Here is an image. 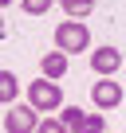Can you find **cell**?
<instances>
[{
  "label": "cell",
  "instance_id": "6da1fadb",
  "mask_svg": "<svg viewBox=\"0 0 126 133\" xmlns=\"http://www.w3.org/2000/svg\"><path fill=\"white\" fill-rule=\"evenodd\" d=\"M28 106H32L36 114H51V110H59V106H63V90H59V82H51V78H32V86H28Z\"/></svg>",
  "mask_w": 126,
  "mask_h": 133
},
{
  "label": "cell",
  "instance_id": "7a4b0ae2",
  "mask_svg": "<svg viewBox=\"0 0 126 133\" xmlns=\"http://www.w3.org/2000/svg\"><path fill=\"white\" fill-rule=\"evenodd\" d=\"M55 47L67 51V55L87 51V47H91V31H87V24H83V20H63V24L55 28Z\"/></svg>",
  "mask_w": 126,
  "mask_h": 133
},
{
  "label": "cell",
  "instance_id": "3957f363",
  "mask_svg": "<svg viewBox=\"0 0 126 133\" xmlns=\"http://www.w3.org/2000/svg\"><path fill=\"white\" fill-rule=\"evenodd\" d=\"M4 129L8 133H36L39 129V117H36L32 106H12L8 117H4Z\"/></svg>",
  "mask_w": 126,
  "mask_h": 133
},
{
  "label": "cell",
  "instance_id": "277c9868",
  "mask_svg": "<svg viewBox=\"0 0 126 133\" xmlns=\"http://www.w3.org/2000/svg\"><path fill=\"white\" fill-rule=\"evenodd\" d=\"M91 66H95V75H102V78H114V75H118V66H122V55H118V47H95V55H91Z\"/></svg>",
  "mask_w": 126,
  "mask_h": 133
},
{
  "label": "cell",
  "instance_id": "5b68a950",
  "mask_svg": "<svg viewBox=\"0 0 126 133\" xmlns=\"http://www.w3.org/2000/svg\"><path fill=\"white\" fill-rule=\"evenodd\" d=\"M91 98H95V106H99V110H114V106L122 102V86H118L114 78H99V82H95V90H91Z\"/></svg>",
  "mask_w": 126,
  "mask_h": 133
},
{
  "label": "cell",
  "instance_id": "8992f818",
  "mask_svg": "<svg viewBox=\"0 0 126 133\" xmlns=\"http://www.w3.org/2000/svg\"><path fill=\"white\" fill-rule=\"evenodd\" d=\"M39 71H43V78H51V82H59L63 75H67V51H47L43 59H39Z\"/></svg>",
  "mask_w": 126,
  "mask_h": 133
},
{
  "label": "cell",
  "instance_id": "52a82bcc",
  "mask_svg": "<svg viewBox=\"0 0 126 133\" xmlns=\"http://www.w3.org/2000/svg\"><path fill=\"white\" fill-rule=\"evenodd\" d=\"M59 4H63V12H67L71 20H83V16L95 12V0H59Z\"/></svg>",
  "mask_w": 126,
  "mask_h": 133
},
{
  "label": "cell",
  "instance_id": "ba28073f",
  "mask_svg": "<svg viewBox=\"0 0 126 133\" xmlns=\"http://www.w3.org/2000/svg\"><path fill=\"white\" fill-rule=\"evenodd\" d=\"M20 94V82H16V75L12 71H0V102H12Z\"/></svg>",
  "mask_w": 126,
  "mask_h": 133
},
{
  "label": "cell",
  "instance_id": "9c48e42d",
  "mask_svg": "<svg viewBox=\"0 0 126 133\" xmlns=\"http://www.w3.org/2000/svg\"><path fill=\"white\" fill-rule=\"evenodd\" d=\"M59 121L67 125L71 133H79V129H83V121H87V114H83L79 106H63V117H59Z\"/></svg>",
  "mask_w": 126,
  "mask_h": 133
},
{
  "label": "cell",
  "instance_id": "30bf717a",
  "mask_svg": "<svg viewBox=\"0 0 126 133\" xmlns=\"http://www.w3.org/2000/svg\"><path fill=\"white\" fill-rule=\"evenodd\" d=\"M51 4H55V0H20V8H24L28 16H43Z\"/></svg>",
  "mask_w": 126,
  "mask_h": 133
},
{
  "label": "cell",
  "instance_id": "8fae6325",
  "mask_svg": "<svg viewBox=\"0 0 126 133\" xmlns=\"http://www.w3.org/2000/svg\"><path fill=\"white\" fill-rule=\"evenodd\" d=\"M79 133H106V121H102L99 114H87V121H83Z\"/></svg>",
  "mask_w": 126,
  "mask_h": 133
},
{
  "label": "cell",
  "instance_id": "7c38bea8",
  "mask_svg": "<svg viewBox=\"0 0 126 133\" xmlns=\"http://www.w3.org/2000/svg\"><path fill=\"white\" fill-rule=\"evenodd\" d=\"M36 133H71L67 125H63V121H55V117H47V121H39V129Z\"/></svg>",
  "mask_w": 126,
  "mask_h": 133
},
{
  "label": "cell",
  "instance_id": "4fadbf2b",
  "mask_svg": "<svg viewBox=\"0 0 126 133\" xmlns=\"http://www.w3.org/2000/svg\"><path fill=\"white\" fill-rule=\"evenodd\" d=\"M0 39H4V16H0Z\"/></svg>",
  "mask_w": 126,
  "mask_h": 133
},
{
  "label": "cell",
  "instance_id": "5bb4252c",
  "mask_svg": "<svg viewBox=\"0 0 126 133\" xmlns=\"http://www.w3.org/2000/svg\"><path fill=\"white\" fill-rule=\"evenodd\" d=\"M4 4H12V0H0V8H4Z\"/></svg>",
  "mask_w": 126,
  "mask_h": 133
}]
</instances>
